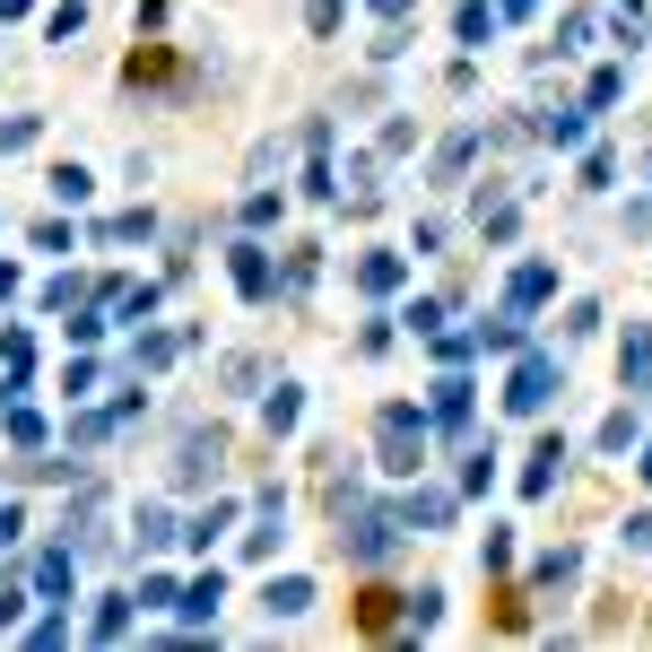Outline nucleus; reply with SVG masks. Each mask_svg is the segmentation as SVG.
Returning a JSON list of instances; mask_svg holds the SVG:
<instances>
[{"mask_svg":"<svg viewBox=\"0 0 652 652\" xmlns=\"http://www.w3.org/2000/svg\"><path fill=\"white\" fill-rule=\"evenodd\" d=\"M175 540V514H166V505H148V514H139V548H166Z\"/></svg>","mask_w":652,"mask_h":652,"instance_id":"2eb2a0df","label":"nucleus"},{"mask_svg":"<svg viewBox=\"0 0 652 652\" xmlns=\"http://www.w3.org/2000/svg\"><path fill=\"white\" fill-rule=\"evenodd\" d=\"M18 148H35V113H18V122H0V157H18Z\"/></svg>","mask_w":652,"mask_h":652,"instance_id":"f3484780","label":"nucleus"},{"mask_svg":"<svg viewBox=\"0 0 652 652\" xmlns=\"http://www.w3.org/2000/svg\"><path fill=\"white\" fill-rule=\"evenodd\" d=\"M401 522H409V531H418V522H452V496H409V514H401Z\"/></svg>","mask_w":652,"mask_h":652,"instance_id":"9b49d317","label":"nucleus"},{"mask_svg":"<svg viewBox=\"0 0 652 652\" xmlns=\"http://www.w3.org/2000/svg\"><path fill=\"white\" fill-rule=\"evenodd\" d=\"M235 288H244V296H270V261H261V244H235Z\"/></svg>","mask_w":652,"mask_h":652,"instance_id":"423d86ee","label":"nucleus"},{"mask_svg":"<svg viewBox=\"0 0 652 652\" xmlns=\"http://www.w3.org/2000/svg\"><path fill=\"white\" fill-rule=\"evenodd\" d=\"M296 418H305V401H296V392H270V435H288Z\"/></svg>","mask_w":652,"mask_h":652,"instance_id":"a211bd4d","label":"nucleus"},{"mask_svg":"<svg viewBox=\"0 0 652 652\" xmlns=\"http://www.w3.org/2000/svg\"><path fill=\"white\" fill-rule=\"evenodd\" d=\"M35 583H44V592H70V548H53V557L35 565Z\"/></svg>","mask_w":652,"mask_h":652,"instance_id":"dca6fc26","label":"nucleus"},{"mask_svg":"<svg viewBox=\"0 0 652 652\" xmlns=\"http://www.w3.org/2000/svg\"><path fill=\"white\" fill-rule=\"evenodd\" d=\"M548 288H557V270H548V261H522V270H514V288H505V314H531Z\"/></svg>","mask_w":652,"mask_h":652,"instance_id":"20e7f679","label":"nucleus"},{"mask_svg":"<svg viewBox=\"0 0 652 652\" xmlns=\"http://www.w3.org/2000/svg\"><path fill=\"white\" fill-rule=\"evenodd\" d=\"M644 479H652V452H644Z\"/></svg>","mask_w":652,"mask_h":652,"instance_id":"bb28decb","label":"nucleus"},{"mask_svg":"<svg viewBox=\"0 0 652 652\" xmlns=\"http://www.w3.org/2000/svg\"><path fill=\"white\" fill-rule=\"evenodd\" d=\"M357 288H366V296L401 288V261H392V252H366V261H357Z\"/></svg>","mask_w":652,"mask_h":652,"instance_id":"1a4fd4ad","label":"nucleus"},{"mask_svg":"<svg viewBox=\"0 0 652 652\" xmlns=\"http://www.w3.org/2000/svg\"><path fill=\"white\" fill-rule=\"evenodd\" d=\"M627 443H636V409H618V418L600 427V452H627Z\"/></svg>","mask_w":652,"mask_h":652,"instance_id":"6ab92c4d","label":"nucleus"},{"mask_svg":"<svg viewBox=\"0 0 652 652\" xmlns=\"http://www.w3.org/2000/svg\"><path fill=\"white\" fill-rule=\"evenodd\" d=\"M339 18H348V0H314V35H330Z\"/></svg>","mask_w":652,"mask_h":652,"instance_id":"5701e85b","label":"nucleus"},{"mask_svg":"<svg viewBox=\"0 0 652 652\" xmlns=\"http://www.w3.org/2000/svg\"><path fill=\"white\" fill-rule=\"evenodd\" d=\"M374 443H383V470H401V479H409V470H418V452H427V418H418L409 401H392V409L374 418Z\"/></svg>","mask_w":652,"mask_h":652,"instance_id":"f257e3e1","label":"nucleus"},{"mask_svg":"<svg viewBox=\"0 0 652 652\" xmlns=\"http://www.w3.org/2000/svg\"><path fill=\"white\" fill-rule=\"evenodd\" d=\"M618 97H627V70H600V79H592V113L618 105Z\"/></svg>","mask_w":652,"mask_h":652,"instance_id":"412c9836","label":"nucleus"},{"mask_svg":"<svg viewBox=\"0 0 652 652\" xmlns=\"http://www.w3.org/2000/svg\"><path fill=\"white\" fill-rule=\"evenodd\" d=\"M557 470H565V443L548 435L540 452H531V470H522V487H531V496H548V487H557Z\"/></svg>","mask_w":652,"mask_h":652,"instance_id":"39448f33","label":"nucleus"},{"mask_svg":"<svg viewBox=\"0 0 652 652\" xmlns=\"http://www.w3.org/2000/svg\"><path fill=\"white\" fill-rule=\"evenodd\" d=\"M461 418H470V383L443 374V383H435V427H461Z\"/></svg>","mask_w":652,"mask_h":652,"instance_id":"0eeeda50","label":"nucleus"},{"mask_svg":"<svg viewBox=\"0 0 652 652\" xmlns=\"http://www.w3.org/2000/svg\"><path fill=\"white\" fill-rule=\"evenodd\" d=\"M261 600H270V618H296V609H314V583H305V574H288V583H270Z\"/></svg>","mask_w":652,"mask_h":652,"instance_id":"6e6552de","label":"nucleus"},{"mask_svg":"<svg viewBox=\"0 0 652 652\" xmlns=\"http://www.w3.org/2000/svg\"><path fill=\"white\" fill-rule=\"evenodd\" d=\"M0 18H26V0H0Z\"/></svg>","mask_w":652,"mask_h":652,"instance_id":"393cba45","label":"nucleus"},{"mask_svg":"<svg viewBox=\"0 0 652 652\" xmlns=\"http://www.w3.org/2000/svg\"><path fill=\"white\" fill-rule=\"evenodd\" d=\"M496 9H505V18H522V9H531V0H496Z\"/></svg>","mask_w":652,"mask_h":652,"instance_id":"a878e982","label":"nucleus"},{"mask_svg":"<svg viewBox=\"0 0 652 652\" xmlns=\"http://www.w3.org/2000/svg\"><path fill=\"white\" fill-rule=\"evenodd\" d=\"M487 35H496V9L470 0V9H461V44H487Z\"/></svg>","mask_w":652,"mask_h":652,"instance_id":"ddd939ff","label":"nucleus"},{"mask_svg":"<svg viewBox=\"0 0 652 652\" xmlns=\"http://www.w3.org/2000/svg\"><path fill=\"white\" fill-rule=\"evenodd\" d=\"M540 131H548V148H583V113H548Z\"/></svg>","mask_w":652,"mask_h":652,"instance_id":"4468645a","label":"nucleus"},{"mask_svg":"<svg viewBox=\"0 0 652 652\" xmlns=\"http://www.w3.org/2000/svg\"><path fill=\"white\" fill-rule=\"evenodd\" d=\"M79 26H88V9H79V0H61V9H53V44H70Z\"/></svg>","mask_w":652,"mask_h":652,"instance_id":"aec40b11","label":"nucleus"},{"mask_svg":"<svg viewBox=\"0 0 652 652\" xmlns=\"http://www.w3.org/2000/svg\"><path fill=\"white\" fill-rule=\"evenodd\" d=\"M217 600H226V583H217V574H201V583L183 592V609H192V618H217Z\"/></svg>","mask_w":652,"mask_h":652,"instance_id":"f8f14e48","label":"nucleus"},{"mask_svg":"<svg viewBox=\"0 0 652 652\" xmlns=\"http://www.w3.org/2000/svg\"><path fill=\"white\" fill-rule=\"evenodd\" d=\"M548 392H557V357H522V366H514V392H505V409H514V418H540Z\"/></svg>","mask_w":652,"mask_h":652,"instance_id":"f03ea898","label":"nucleus"},{"mask_svg":"<svg viewBox=\"0 0 652 652\" xmlns=\"http://www.w3.org/2000/svg\"><path fill=\"white\" fill-rule=\"evenodd\" d=\"M374 9H383V18H409V9H418V0H374Z\"/></svg>","mask_w":652,"mask_h":652,"instance_id":"b1692460","label":"nucleus"},{"mask_svg":"<svg viewBox=\"0 0 652 652\" xmlns=\"http://www.w3.org/2000/svg\"><path fill=\"white\" fill-rule=\"evenodd\" d=\"M392 531H401L392 514H357V531H339V548H348L357 565H383V557H392Z\"/></svg>","mask_w":652,"mask_h":652,"instance_id":"7ed1b4c3","label":"nucleus"},{"mask_svg":"<svg viewBox=\"0 0 652 652\" xmlns=\"http://www.w3.org/2000/svg\"><path fill=\"white\" fill-rule=\"evenodd\" d=\"M627 392H652V330L627 339Z\"/></svg>","mask_w":652,"mask_h":652,"instance_id":"9d476101","label":"nucleus"},{"mask_svg":"<svg viewBox=\"0 0 652 652\" xmlns=\"http://www.w3.org/2000/svg\"><path fill=\"white\" fill-rule=\"evenodd\" d=\"M226 522H235V505H210V514H201V522H192V540L210 548V540H217V531H226Z\"/></svg>","mask_w":652,"mask_h":652,"instance_id":"4be33fe9","label":"nucleus"}]
</instances>
